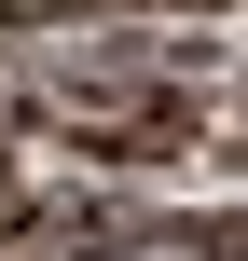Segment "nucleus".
<instances>
[{
    "label": "nucleus",
    "mask_w": 248,
    "mask_h": 261,
    "mask_svg": "<svg viewBox=\"0 0 248 261\" xmlns=\"http://www.w3.org/2000/svg\"><path fill=\"white\" fill-rule=\"evenodd\" d=\"M152 261H166V248H152Z\"/></svg>",
    "instance_id": "f257e3e1"
}]
</instances>
